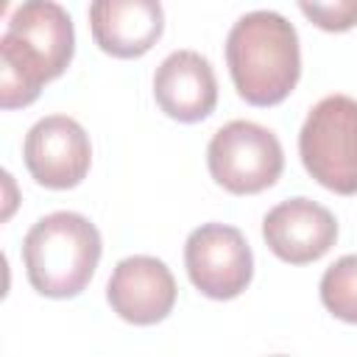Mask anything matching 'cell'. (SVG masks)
Listing matches in <instances>:
<instances>
[{
  "instance_id": "obj_1",
  "label": "cell",
  "mask_w": 357,
  "mask_h": 357,
  "mask_svg": "<svg viewBox=\"0 0 357 357\" xmlns=\"http://www.w3.org/2000/svg\"><path fill=\"white\" fill-rule=\"evenodd\" d=\"M75 53V31L64 6L28 0L14 8L0 36V106L22 109L59 78Z\"/></svg>"
},
{
  "instance_id": "obj_2",
  "label": "cell",
  "mask_w": 357,
  "mask_h": 357,
  "mask_svg": "<svg viewBox=\"0 0 357 357\" xmlns=\"http://www.w3.org/2000/svg\"><path fill=\"white\" fill-rule=\"evenodd\" d=\"M226 64L234 89L245 103H282L301 75V47L293 22L268 8L243 14L229 28Z\"/></svg>"
},
{
  "instance_id": "obj_3",
  "label": "cell",
  "mask_w": 357,
  "mask_h": 357,
  "mask_svg": "<svg viewBox=\"0 0 357 357\" xmlns=\"http://www.w3.org/2000/svg\"><path fill=\"white\" fill-rule=\"evenodd\" d=\"M100 231L78 212L39 218L22 240V262L31 287L47 298H73L95 276L100 262Z\"/></svg>"
},
{
  "instance_id": "obj_4",
  "label": "cell",
  "mask_w": 357,
  "mask_h": 357,
  "mask_svg": "<svg viewBox=\"0 0 357 357\" xmlns=\"http://www.w3.org/2000/svg\"><path fill=\"white\" fill-rule=\"evenodd\" d=\"M298 156L307 173L337 195L357 192V100L349 95L321 98L301 131Z\"/></svg>"
},
{
  "instance_id": "obj_5",
  "label": "cell",
  "mask_w": 357,
  "mask_h": 357,
  "mask_svg": "<svg viewBox=\"0 0 357 357\" xmlns=\"http://www.w3.org/2000/svg\"><path fill=\"white\" fill-rule=\"evenodd\" d=\"M209 176L234 195H254L273 187L284 170L279 137L251 120L220 126L206 145Z\"/></svg>"
},
{
  "instance_id": "obj_6",
  "label": "cell",
  "mask_w": 357,
  "mask_h": 357,
  "mask_svg": "<svg viewBox=\"0 0 357 357\" xmlns=\"http://www.w3.org/2000/svg\"><path fill=\"white\" fill-rule=\"evenodd\" d=\"M184 268L198 293L229 301L251 284L254 254L237 226L201 223L184 243Z\"/></svg>"
},
{
  "instance_id": "obj_7",
  "label": "cell",
  "mask_w": 357,
  "mask_h": 357,
  "mask_svg": "<svg viewBox=\"0 0 357 357\" xmlns=\"http://www.w3.org/2000/svg\"><path fill=\"white\" fill-rule=\"evenodd\" d=\"M31 178L47 190H70L84 181L92 165V145L84 126L67 114L36 120L22 142Z\"/></svg>"
},
{
  "instance_id": "obj_8",
  "label": "cell",
  "mask_w": 357,
  "mask_h": 357,
  "mask_svg": "<svg viewBox=\"0 0 357 357\" xmlns=\"http://www.w3.org/2000/svg\"><path fill=\"white\" fill-rule=\"evenodd\" d=\"M176 296L178 287L170 268L148 254L120 259L106 284V301L123 321L134 326L165 321L176 307Z\"/></svg>"
},
{
  "instance_id": "obj_9",
  "label": "cell",
  "mask_w": 357,
  "mask_h": 357,
  "mask_svg": "<svg viewBox=\"0 0 357 357\" xmlns=\"http://www.w3.org/2000/svg\"><path fill=\"white\" fill-rule=\"evenodd\" d=\"M262 237L268 248L290 265L321 259L337 240L335 215L312 198H287L262 218Z\"/></svg>"
},
{
  "instance_id": "obj_10",
  "label": "cell",
  "mask_w": 357,
  "mask_h": 357,
  "mask_svg": "<svg viewBox=\"0 0 357 357\" xmlns=\"http://www.w3.org/2000/svg\"><path fill=\"white\" fill-rule=\"evenodd\" d=\"M153 98L178 123L209 117L218 106V78L209 59L198 50H173L165 56L153 73Z\"/></svg>"
},
{
  "instance_id": "obj_11",
  "label": "cell",
  "mask_w": 357,
  "mask_h": 357,
  "mask_svg": "<svg viewBox=\"0 0 357 357\" xmlns=\"http://www.w3.org/2000/svg\"><path fill=\"white\" fill-rule=\"evenodd\" d=\"M95 45L114 59L145 56L165 31V11L156 0H98L89 6Z\"/></svg>"
},
{
  "instance_id": "obj_12",
  "label": "cell",
  "mask_w": 357,
  "mask_h": 357,
  "mask_svg": "<svg viewBox=\"0 0 357 357\" xmlns=\"http://www.w3.org/2000/svg\"><path fill=\"white\" fill-rule=\"evenodd\" d=\"M318 290L324 307L335 318L346 324H357V254H346L335 259L324 271Z\"/></svg>"
},
{
  "instance_id": "obj_13",
  "label": "cell",
  "mask_w": 357,
  "mask_h": 357,
  "mask_svg": "<svg viewBox=\"0 0 357 357\" xmlns=\"http://www.w3.org/2000/svg\"><path fill=\"white\" fill-rule=\"evenodd\" d=\"M301 14L324 31H349L357 25V0L335 3H298Z\"/></svg>"
},
{
  "instance_id": "obj_14",
  "label": "cell",
  "mask_w": 357,
  "mask_h": 357,
  "mask_svg": "<svg viewBox=\"0 0 357 357\" xmlns=\"http://www.w3.org/2000/svg\"><path fill=\"white\" fill-rule=\"evenodd\" d=\"M3 184H6V209H3V220H8V218H11V212H14V204H17L14 178H11V173H8V170L3 173Z\"/></svg>"
},
{
  "instance_id": "obj_15",
  "label": "cell",
  "mask_w": 357,
  "mask_h": 357,
  "mask_svg": "<svg viewBox=\"0 0 357 357\" xmlns=\"http://www.w3.org/2000/svg\"><path fill=\"white\" fill-rule=\"evenodd\" d=\"M271 357H287V354H271Z\"/></svg>"
}]
</instances>
